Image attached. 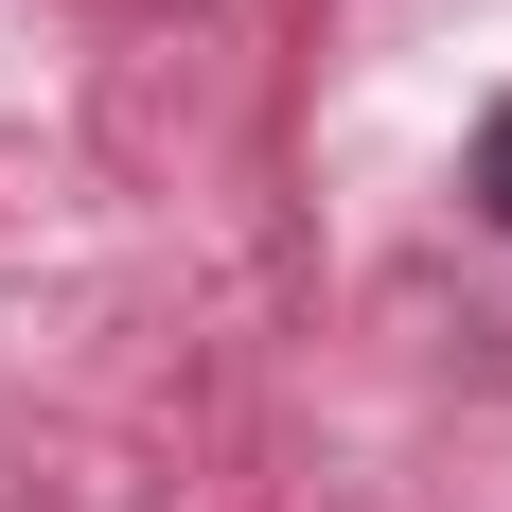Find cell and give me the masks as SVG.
<instances>
[{"mask_svg": "<svg viewBox=\"0 0 512 512\" xmlns=\"http://www.w3.org/2000/svg\"><path fill=\"white\" fill-rule=\"evenodd\" d=\"M460 195H477V230H512V89L477 106V142H460Z\"/></svg>", "mask_w": 512, "mask_h": 512, "instance_id": "cell-1", "label": "cell"}]
</instances>
